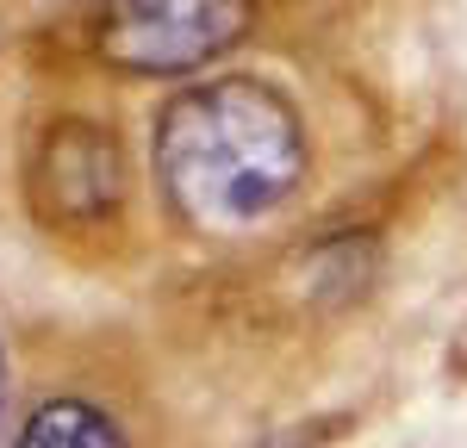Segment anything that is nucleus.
I'll use <instances>...</instances> for the list:
<instances>
[{"label": "nucleus", "instance_id": "nucleus-1", "mask_svg": "<svg viewBox=\"0 0 467 448\" xmlns=\"http://www.w3.org/2000/svg\"><path fill=\"white\" fill-rule=\"evenodd\" d=\"M306 168L299 118L262 81H206L156 118V175L193 230H244L275 212Z\"/></svg>", "mask_w": 467, "mask_h": 448}, {"label": "nucleus", "instance_id": "nucleus-2", "mask_svg": "<svg viewBox=\"0 0 467 448\" xmlns=\"http://www.w3.org/2000/svg\"><path fill=\"white\" fill-rule=\"evenodd\" d=\"M250 0H100V56L131 75L200 69L224 44H237Z\"/></svg>", "mask_w": 467, "mask_h": 448}, {"label": "nucleus", "instance_id": "nucleus-3", "mask_svg": "<svg viewBox=\"0 0 467 448\" xmlns=\"http://www.w3.org/2000/svg\"><path fill=\"white\" fill-rule=\"evenodd\" d=\"M119 193H125L119 144L88 118H57L32 162V206L50 224H94L119 206Z\"/></svg>", "mask_w": 467, "mask_h": 448}, {"label": "nucleus", "instance_id": "nucleus-4", "mask_svg": "<svg viewBox=\"0 0 467 448\" xmlns=\"http://www.w3.org/2000/svg\"><path fill=\"white\" fill-rule=\"evenodd\" d=\"M19 448H119V430H112L94 405L57 399V405H44L32 423H26Z\"/></svg>", "mask_w": 467, "mask_h": 448}]
</instances>
